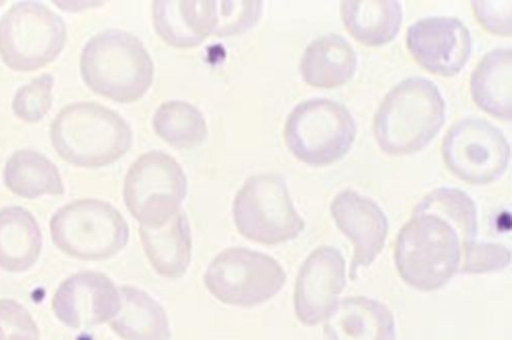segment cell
Returning <instances> with one entry per match:
<instances>
[{
    "instance_id": "6da1fadb",
    "label": "cell",
    "mask_w": 512,
    "mask_h": 340,
    "mask_svg": "<svg viewBox=\"0 0 512 340\" xmlns=\"http://www.w3.org/2000/svg\"><path fill=\"white\" fill-rule=\"evenodd\" d=\"M477 230V207L466 192L455 187L432 190L397 234L394 262L400 277L418 291L442 288L462 273Z\"/></svg>"
},
{
    "instance_id": "7a4b0ae2",
    "label": "cell",
    "mask_w": 512,
    "mask_h": 340,
    "mask_svg": "<svg viewBox=\"0 0 512 340\" xmlns=\"http://www.w3.org/2000/svg\"><path fill=\"white\" fill-rule=\"evenodd\" d=\"M445 101L439 88L423 77L407 78L382 100L373 121L376 142L387 155L421 151L445 121Z\"/></svg>"
},
{
    "instance_id": "3957f363",
    "label": "cell",
    "mask_w": 512,
    "mask_h": 340,
    "mask_svg": "<svg viewBox=\"0 0 512 340\" xmlns=\"http://www.w3.org/2000/svg\"><path fill=\"white\" fill-rule=\"evenodd\" d=\"M50 141L65 162L83 168L113 164L132 145V130L117 112L90 101L70 103L50 125Z\"/></svg>"
},
{
    "instance_id": "277c9868",
    "label": "cell",
    "mask_w": 512,
    "mask_h": 340,
    "mask_svg": "<svg viewBox=\"0 0 512 340\" xmlns=\"http://www.w3.org/2000/svg\"><path fill=\"white\" fill-rule=\"evenodd\" d=\"M80 73L96 94L119 103L142 98L154 78V64L135 35L107 29L90 38L80 54Z\"/></svg>"
},
{
    "instance_id": "5b68a950",
    "label": "cell",
    "mask_w": 512,
    "mask_h": 340,
    "mask_svg": "<svg viewBox=\"0 0 512 340\" xmlns=\"http://www.w3.org/2000/svg\"><path fill=\"white\" fill-rule=\"evenodd\" d=\"M54 246L69 257L101 261L121 252L129 241V226L109 202L81 198L60 207L49 222Z\"/></svg>"
},
{
    "instance_id": "8992f818",
    "label": "cell",
    "mask_w": 512,
    "mask_h": 340,
    "mask_svg": "<svg viewBox=\"0 0 512 340\" xmlns=\"http://www.w3.org/2000/svg\"><path fill=\"white\" fill-rule=\"evenodd\" d=\"M232 216L242 236L266 246L293 240L305 228L285 178L273 172L251 175L245 180L233 200Z\"/></svg>"
},
{
    "instance_id": "52a82bcc",
    "label": "cell",
    "mask_w": 512,
    "mask_h": 340,
    "mask_svg": "<svg viewBox=\"0 0 512 340\" xmlns=\"http://www.w3.org/2000/svg\"><path fill=\"white\" fill-rule=\"evenodd\" d=\"M355 135L356 123L349 110L327 98H311L297 104L284 126L288 150L313 167L327 166L344 157Z\"/></svg>"
},
{
    "instance_id": "ba28073f",
    "label": "cell",
    "mask_w": 512,
    "mask_h": 340,
    "mask_svg": "<svg viewBox=\"0 0 512 340\" xmlns=\"http://www.w3.org/2000/svg\"><path fill=\"white\" fill-rule=\"evenodd\" d=\"M66 39L63 18L38 1L14 3L0 18V58L13 71H36L50 64Z\"/></svg>"
},
{
    "instance_id": "9c48e42d",
    "label": "cell",
    "mask_w": 512,
    "mask_h": 340,
    "mask_svg": "<svg viewBox=\"0 0 512 340\" xmlns=\"http://www.w3.org/2000/svg\"><path fill=\"white\" fill-rule=\"evenodd\" d=\"M282 265L272 256L245 247H230L208 264L204 284L218 301L254 307L276 296L286 283Z\"/></svg>"
},
{
    "instance_id": "30bf717a",
    "label": "cell",
    "mask_w": 512,
    "mask_h": 340,
    "mask_svg": "<svg viewBox=\"0 0 512 340\" xmlns=\"http://www.w3.org/2000/svg\"><path fill=\"white\" fill-rule=\"evenodd\" d=\"M187 177L181 165L163 151H149L129 167L123 200L140 226L155 228L181 211L187 195Z\"/></svg>"
},
{
    "instance_id": "8fae6325",
    "label": "cell",
    "mask_w": 512,
    "mask_h": 340,
    "mask_svg": "<svg viewBox=\"0 0 512 340\" xmlns=\"http://www.w3.org/2000/svg\"><path fill=\"white\" fill-rule=\"evenodd\" d=\"M441 153L448 170L472 185L498 180L510 162V144L503 132L477 117L454 123L443 138Z\"/></svg>"
},
{
    "instance_id": "7c38bea8",
    "label": "cell",
    "mask_w": 512,
    "mask_h": 340,
    "mask_svg": "<svg viewBox=\"0 0 512 340\" xmlns=\"http://www.w3.org/2000/svg\"><path fill=\"white\" fill-rule=\"evenodd\" d=\"M55 317L71 329L110 322L121 307L119 289L104 273L81 271L64 279L52 297Z\"/></svg>"
},
{
    "instance_id": "4fadbf2b",
    "label": "cell",
    "mask_w": 512,
    "mask_h": 340,
    "mask_svg": "<svg viewBox=\"0 0 512 340\" xmlns=\"http://www.w3.org/2000/svg\"><path fill=\"white\" fill-rule=\"evenodd\" d=\"M346 285L345 260L328 245L314 249L301 264L294 286V311L306 326L326 319Z\"/></svg>"
},
{
    "instance_id": "5bb4252c",
    "label": "cell",
    "mask_w": 512,
    "mask_h": 340,
    "mask_svg": "<svg viewBox=\"0 0 512 340\" xmlns=\"http://www.w3.org/2000/svg\"><path fill=\"white\" fill-rule=\"evenodd\" d=\"M406 45L415 61L425 70L452 77L466 65L472 40L468 28L458 18L432 16L408 27Z\"/></svg>"
},
{
    "instance_id": "9a60e30c",
    "label": "cell",
    "mask_w": 512,
    "mask_h": 340,
    "mask_svg": "<svg viewBox=\"0 0 512 340\" xmlns=\"http://www.w3.org/2000/svg\"><path fill=\"white\" fill-rule=\"evenodd\" d=\"M330 213L338 229L353 244L349 277L354 280L358 269L371 265L384 248L387 217L374 200L350 188L334 196Z\"/></svg>"
},
{
    "instance_id": "2e32d148",
    "label": "cell",
    "mask_w": 512,
    "mask_h": 340,
    "mask_svg": "<svg viewBox=\"0 0 512 340\" xmlns=\"http://www.w3.org/2000/svg\"><path fill=\"white\" fill-rule=\"evenodd\" d=\"M155 31L167 44L194 47L219 30L218 1L157 0L152 5Z\"/></svg>"
},
{
    "instance_id": "e0dca14e",
    "label": "cell",
    "mask_w": 512,
    "mask_h": 340,
    "mask_svg": "<svg viewBox=\"0 0 512 340\" xmlns=\"http://www.w3.org/2000/svg\"><path fill=\"white\" fill-rule=\"evenodd\" d=\"M325 320L326 340H396L392 312L370 297L342 299Z\"/></svg>"
},
{
    "instance_id": "ac0fdd59",
    "label": "cell",
    "mask_w": 512,
    "mask_h": 340,
    "mask_svg": "<svg viewBox=\"0 0 512 340\" xmlns=\"http://www.w3.org/2000/svg\"><path fill=\"white\" fill-rule=\"evenodd\" d=\"M138 232L145 255L158 275L176 279L187 272L192 256V236L183 211L159 227L139 225Z\"/></svg>"
},
{
    "instance_id": "d6986e66",
    "label": "cell",
    "mask_w": 512,
    "mask_h": 340,
    "mask_svg": "<svg viewBox=\"0 0 512 340\" xmlns=\"http://www.w3.org/2000/svg\"><path fill=\"white\" fill-rule=\"evenodd\" d=\"M43 246L40 226L27 209H0V269L9 273L28 271L38 261Z\"/></svg>"
},
{
    "instance_id": "ffe728a7",
    "label": "cell",
    "mask_w": 512,
    "mask_h": 340,
    "mask_svg": "<svg viewBox=\"0 0 512 340\" xmlns=\"http://www.w3.org/2000/svg\"><path fill=\"white\" fill-rule=\"evenodd\" d=\"M357 67V56L350 43L331 33L312 41L300 61L302 79L311 86L334 88L348 82Z\"/></svg>"
},
{
    "instance_id": "44dd1931",
    "label": "cell",
    "mask_w": 512,
    "mask_h": 340,
    "mask_svg": "<svg viewBox=\"0 0 512 340\" xmlns=\"http://www.w3.org/2000/svg\"><path fill=\"white\" fill-rule=\"evenodd\" d=\"M121 307L109 322L122 340H170L169 318L162 305L144 290L122 285Z\"/></svg>"
},
{
    "instance_id": "7402d4cb",
    "label": "cell",
    "mask_w": 512,
    "mask_h": 340,
    "mask_svg": "<svg viewBox=\"0 0 512 340\" xmlns=\"http://www.w3.org/2000/svg\"><path fill=\"white\" fill-rule=\"evenodd\" d=\"M470 92L475 104L484 112L511 121V48L494 49L483 56L471 74Z\"/></svg>"
},
{
    "instance_id": "603a6c76",
    "label": "cell",
    "mask_w": 512,
    "mask_h": 340,
    "mask_svg": "<svg viewBox=\"0 0 512 340\" xmlns=\"http://www.w3.org/2000/svg\"><path fill=\"white\" fill-rule=\"evenodd\" d=\"M340 14L350 35L366 46H381L392 41L402 22L397 0H346Z\"/></svg>"
},
{
    "instance_id": "cb8c5ba5",
    "label": "cell",
    "mask_w": 512,
    "mask_h": 340,
    "mask_svg": "<svg viewBox=\"0 0 512 340\" xmlns=\"http://www.w3.org/2000/svg\"><path fill=\"white\" fill-rule=\"evenodd\" d=\"M3 182L13 194L25 199L60 196L65 191L57 166L44 154L30 148L17 150L7 159Z\"/></svg>"
},
{
    "instance_id": "d4e9b609",
    "label": "cell",
    "mask_w": 512,
    "mask_h": 340,
    "mask_svg": "<svg viewBox=\"0 0 512 340\" xmlns=\"http://www.w3.org/2000/svg\"><path fill=\"white\" fill-rule=\"evenodd\" d=\"M152 126L162 140L177 149L200 145L208 133L202 112L180 100L162 103L153 115Z\"/></svg>"
},
{
    "instance_id": "484cf974",
    "label": "cell",
    "mask_w": 512,
    "mask_h": 340,
    "mask_svg": "<svg viewBox=\"0 0 512 340\" xmlns=\"http://www.w3.org/2000/svg\"><path fill=\"white\" fill-rule=\"evenodd\" d=\"M54 77L43 73L17 89L12 100L13 114L23 122L38 123L53 103Z\"/></svg>"
},
{
    "instance_id": "4316f807",
    "label": "cell",
    "mask_w": 512,
    "mask_h": 340,
    "mask_svg": "<svg viewBox=\"0 0 512 340\" xmlns=\"http://www.w3.org/2000/svg\"><path fill=\"white\" fill-rule=\"evenodd\" d=\"M262 1H219V30L225 37L245 32L259 20Z\"/></svg>"
},
{
    "instance_id": "83f0119b",
    "label": "cell",
    "mask_w": 512,
    "mask_h": 340,
    "mask_svg": "<svg viewBox=\"0 0 512 340\" xmlns=\"http://www.w3.org/2000/svg\"><path fill=\"white\" fill-rule=\"evenodd\" d=\"M510 250L498 243L476 242L465 259L462 274H484L505 269L510 264Z\"/></svg>"
},
{
    "instance_id": "f1b7e54d",
    "label": "cell",
    "mask_w": 512,
    "mask_h": 340,
    "mask_svg": "<svg viewBox=\"0 0 512 340\" xmlns=\"http://www.w3.org/2000/svg\"><path fill=\"white\" fill-rule=\"evenodd\" d=\"M478 21L490 32L511 35V1H472Z\"/></svg>"
},
{
    "instance_id": "f546056e",
    "label": "cell",
    "mask_w": 512,
    "mask_h": 340,
    "mask_svg": "<svg viewBox=\"0 0 512 340\" xmlns=\"http://www.w3.org/2000/svg\"><path fill=\"white\" fill-rule=\"evenodd\" d=\"M0 325L9 334L40 337L39 329L30 313L12 299H0Z\"/></svg>"
},
{
    "instance_id": "4dcf8cb0",
    "label": "cell",
    "mask_w": 512,
    "mask_h": 340,
    "mask_svg": "<svg viewBox=\"0 0 512 340\" xmlns=\"http://www.w3.org/2000/svg\"><path fill=\"white\" fill-rule=\"evenodd\" d=\"M7 340H39V338L26 334L14 333L7 335Z\"/></svg>"
},
{
    "instance_id": "1f68e13d",
    "label": "cell",
    "mask_w": 512,
    "mask_h": 340,
    "mask_svg": "<svg viewBox=\"0 0 512 340\" xmlns=\"http://www.w3.org/2000/svg\"><path fill=\"white\" fill-rule=\"evenodd\" d=\"M0 340H7V334L1 325H0Z\"/></svg>"
}]
</instances>
